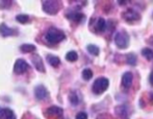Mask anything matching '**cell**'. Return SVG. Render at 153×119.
I'll return each instance as SVG.
<instances>
[{"instance_id": "obj_19", "label": "cell", "mask_w": 153, "mask_h": 119, "mask_svg": "<svg viewBox=\"0 0 153 119\" xmlns=\"http://www.w3.org/2000/svg\"><path fill=\"white\" fill-rule=\"evenodd\" d=\"M87 49H88V51L91 53V55H99V48L96 46V45H93V44L88 45Z\"/></svg>"}, {"instance_id": "obj_9", "label": "cell", "mask_w": 153, "mask_h": 119, "mask_svg": "<svg viewBox=\"0 0 153 119\" xmlns=\"http://www.w3.org/2000/svg\"><path fill=\"white\" fill-rule=\"evenodd\" d=\"M32 64L34 65V67H36L38 71H40V72H45L44 64H43L42 59H41L39 55H34L33 57H32Z\"/></svg>"}, {"instance_id": "obj_12", "label": "cell", "mask_w": 153, "mask_h": 119, "mask_svg": "<svg viewBox=\"0 0 153 119\" xmlns=\"http://www.w3.org/2000/svg\"><path fill=\"white\" fill-rule=\"evenodd\" d=\"M47 112H48V115L56 116V117L62 115V109H61V108H59V107H50L47 110Z\"/></svg>"}, {"instance_id": "obj_20", "label": "cell", "mask_w": 153, "mask_h": 119, "mask_svg": "<svg viewBox=\"0 0 153 119\" xmlns=\"http://www.w3.org/2000/svg\"><path fill=\"white\" fill-rule=\"evenodd\" d=\"M82 77H83V79H85V81H90V79L93 77V72H92L91 69H89V68L85 69V70L82 71Z\"/></svg>"}, {"instance_id": "obj_26", "label": "cell", "mask_w": 153, "mask_h": 119, "mask_svg": "<svg viewBox=\"0 0 153 119\" xmlns=\"http://www.w3.org/2000/svg\"><path fill=\"white\" fill-rule=\"evenodd\" d=\"M149 81H150V84L153 86V72L150 74V79H149Z\"/></svg>"}, {"instance_id": "obj_2", "label": "cell", "mask_w": 153, "mask_h": 119, "mask_svg": "<svg viewBox=\"0 0 153 119\" xmlns=\"http://www.w3.org/2000/svg\"><path fill=\"white\" fill-rule=\"evenodd\" d=\"M61 8V2L54 0L43 1V10L49 15H56Z\"/></svg>"}, {"instance_id": "obj_5", "label": "cell", "mask_w": 153, "mask_h": 119, "mask_svg": "<svg viewBox=\"0 0 153 119\" xmlns=\"http://www.w3.org/2000/svg\"><path fill=\"white\" fill-rule=\"evenodd\" d=\"M27 68H28V64H27L24 60L19 59L16 61V63H15L14 71H15V73H17V74H22V73H24L25 71L27 70Z\"/></svg>"}, {"instance_id": "obj_1", "label": "cell", "mask_w": 153, "mask_h": 119, "mask_svg": "<svg viewBox=\"0 0 153 119\" xmlns=\"http://www.w3.org/2000/svg\"><path fill=\"white\" fill-rule=\"evenodd\" d=\"M65 38H66V36L64 32L57 28H54V27L50 28L45 34V39L50 44H57V43L62 42Z\"/></svg>"}, {"instance_id": "obj_21", "label": "cell", "mask_w": 153, "mask_h": 119, "mask_svg": "<svg viewBox=\"0 0 153 119\" xmlns=\"http://www.w3.org/2000/svg\"><path fill=\"white\" fill-rule=\"evenodd\" d=\"M16 20L18 21V22H20V23H27L28 22V20H29V17L27 16V15H23V14H21V15H18V16L16 17Z\"/></svg>"}, {"instance_id": "obj_16", "label": "cell", "mask_w": 153, "mask_h": 119, "mask_svg": "<svg viewBox=\"0 0 153 119\" xmlns=\"http://www.w3.org/2000/svg\"><path fill=\"white\" fill-rule=\"evenodd\" d=\"M142 55H143L148 61H151L153 59V50L150 48H144L143 50H142Z\"/></svg>"}, {"instance_id": "obj_11", "label": "cell", "mask_w": 153, "mask_h": 119, "mask_svg": "<svg viewBox=\"0 0 153 119\" xmlns=\"http://www.w3.org/2000/svg\"><path fill=\"white\" fill-rule=\"evenodd\" d=\"M0 34H1L2 37L12 36V34H15V30H13L12 28H10L6 24L2 23V24L0 25Z\"/></svg>"}, {"instance_id": "obj_18", "label": "cell", "mask_w": 153, "mask_h": 119, "mask_svg": "<svg viewBox=\"0 0 153 119\" xmlns=\"http://www.w3.org/2000/svg\"><path fill=\"white\" fill-rule=\"evenodd\" d=\"M126 61H127V64L131 65V66H134L137 64V57H135L134 53H129V55H127Z\"/></svg>"}, {"instance_id": "obj_29", "label": "cell", "mask_w": 153, "mask_h": 119, "mask_svg": "<svg viewBox=\"0 0 153 119\" xmlns=\"http://www.w3.org/2000/svg\"><path fill=\"white\" fill-rule=\"evenodd\" d=\"M151 42L153 43V37H152V38H151Z\"/></svg>"}, {"instance_id": "obj_14", "label": "cell", "mask_w": 153, "mask_h": 119, "mask_svg": "<svg viewBox=\"0 0 153 119\" xmlns=\"http://www.w3.org/2000/svg\"><path fill=\"white\" fill-rule=\"evenodd\" d=\"M47 61H48V63L52 67H59V64H61V60L57 57H55V55H47Z\"/></svg>"}, {"instance_id": "obj_27", "label": "cell", "mask_w": 153, "mask_h": 119, "mask_svg": "<svg viewBox=\"0 0 153 119\" xmlns=\"http://www.w3.org/2000/svg\"><path fill=\"white\" fill-rule=\"evenodd\" d=\"M8 119H16V116H12V117H10V118H8Z\"/></svg>"}, {"instance_id": "obj_6", "label": "cell", "mask_w": 153, "mask_h": 119, "mask_svg": "<svg viewBox=\"0 0 153 119\" xmlns=\"http://www.w3.org/2000/svg\"><path fill=\"white\" fill-rule=\"evenodd\" d=\"M34 95H36V99L39 100H43V99L48 97V91L43 85H40L34 89Z\"/></svg>"}, {"instance_id": "obj_24", "label": "cell", "mask_w": 153, "mask_h": 119, "mask_svg": "<svg viewBox=\"0 0 153 119\" xmlns=\"http://www.w3.org/2000/svg\"><path fill=\"white\" fill-rule=\"evenodd\" d=\"M76 119H88V114L85 112H80L76 115Z\"/></svg>"}, {"instance_id": "obj_8", "label": "cell", "mask_w": 153, "mask_h": 119, "mask_svg": "<svg viewBox=\"0 0 153 119\" xmlns=\"http://www.w3.org/2000/svg\"><path fill=\"white\" fill-rule=\"evenodd\" d=\"M133 81V75L131 72H125L122 76V86L126 89H128L131 86Z\"/></svg>"}, {"instance_id": "obj_25", "label": "cell", "mask_w": 153, "mask_h": 119, "mask_svg": "<svg viewBox=\"0 0 153 119\" xmlns=\"http://www.w3.org/2000/svg\"><path fill=\"white\" fill-rule=\"evenodd\" d=\"M0 119H6L5 112H4V109H2V108H0Z\"/></svg>"}, {"instance_id": "obj_17", "label": "cell", "mask_w": 153, "mask_h": 119, "mask_svg": "<svg viewBox=\"0 0 153 119\" xmlns=\"http://www.w3.org/2000/svg\"><path fill=\"white\" fill-rule=\"evenodd\" d=\"M77 59H78V55L75 51H69L66 55V60L69 61V62H75Z\"/></svg>"}, {"instance_id": "obj_28", "label": "cell", "mask_w": 153, "mask_h": 119, "mask_svg": "<svg viewBox=\"0 0 153 119\" xmlns=\"http://www.w3.org/2000/svg\"><path fill=\"white\" fill-rule=\"evenodd\" d=\"M97 119H106V118H104V117H102V116H100V117H98Z\"/></svg>"}, {"instance_id": "obj_15", "label": "cell", "mask_w": 153, "mask_h": 119, "mask_svg": "<svg viewBox=\"0 0 153 119\" xmlns=\"http://www.w3.org/2000/svg\"><path fill=\"white\" fill-rule=\"evenodd\" d=\"M20 49H21V51H23V52L29 53V52H32V51L36 50V46L32 44H23V45H21Z\"/></svg>"}, {"instance_id": "obj_4", "label": "cell", "mask_w": 153, "mask_h": 119, "mask_svg": "<svg viewBox=\"0 0 153 119\" xmlns=\"http://www.w3.org/2000/svg\"><path fill=\"white\" fill-rule=\"evenodd\" d=\"M115 43L119 48L124 49L128 46L129 37L125 31H119L115 37Z\"/></svg>"}, {"instance_id": "obj_3", "label": "cell", "mask_w": 153, "mask_h": 119, "mask_svg": "<svg viewBox=\"0 0 153 119\" xmlns=\"http://www.w3.org/2000/svg\"><path fill=\"white\" fill-rule=\"evenodd\" d=\"M108 85H109L108 79H105V77H99L93 84V92L95 94H101V93H103L104 91L107 90Z\"/></svg>"}, {"instance_id": "obj_10", "label": "cell", "mask_w": 153, "mask_h": 119, "mask_svg": "<svg viewBox=\"0 0 153 119\" xmlns=\"http://www.w3.org/2000/svg\"><path fill=\"white\" fill-rule=\"evenodd\" d=\"M116 112H117V114L122 119H128L129 118V116H128V108H127V106H125V105L119 106V107L116 108Z\"/></svg>"}, {"instance_id": "obj_23", "label": "cell", "mask_w": 153, "mask_h": 119, "mask_svg": "<svg viewBox=\"0 0 153 119\" xmlns=\"http://www.w3.org/2000/svg\"><path fill=\"white\" fill-rule=\"evenodd\" d=\"M68 17L72 19V20H74V21H80L81 19L83 18V15L78 14V13H75V14H72V15H70V16H68Z\"/></svg>"}, {"instance_id": "obj_22", "label": "cell", "mask_w": 153, "mask_h": 119, "mask_svg": "<svg viewBox=\"0 0 153 119\" xmlns=\"http://www.w3.org/2000/svg\"><path fill=\"white\" fill-rule=\"evenodd\" d=\"M69 99H70V103H72L73 106H76V105H78V97H77V95H76V93L75 92H72L70 94V96H69Z\"/></svg>"}, {"instance_id": "obj_13", "label": "cell", "mask_w": 153, "mask_h": 119, "mask_svg": "<svg viewBox=\"0 0 153 119\" xmlns=\"http://www.w3.org/2000/svg\"><path fill=\"white\" fill-rule=\"evenodd\" d=\"M105 28H106V22L103 18H99L96 22V30L99 32L104 31Z\"/></svg>"}, {"instance_id": "obj_7", "label": "cell", "mask_w": 153, "mask_h": 119, "mask_svg": "<svg viewBox=\"0 0 153 119\" xmlns=\"http://www.w3.org/2000/svg\"><path fill=\"white\" fill-rule=\"evenodd\" d=\"M122 16L126 21H135L140 19V15L133 10H127L126 12L123 13Z\"/></svg>"}]
</instances>
